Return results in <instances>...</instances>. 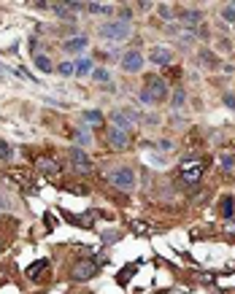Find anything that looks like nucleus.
Returning a JSON list of instances; mask_svg holds the SVG:
<instances>
[{
  "label": "nucleus",
  "mask_w": 235,
  "mask_h": 294,
  "mask_svg": "<svg viewBox=\"0 0 235 294\" xmlns=\"http://www.w3.org/2000/svg\"><path fill=\"white\" fill-rule=\"evenodd\" d=\"M108 184L116 186L119 192H133L135 189V170L130 165H122V167H114L108 173Z\"/></svg>",
  "instance_id": "f257e3e1"
},
{
  "label": "nucleus",
  "mask_w": 235,
  "mask_h": 294,
  "mask_svg": "<svg viewBox=\"0 0 235 294\" xmlns=\"http://www.w3.org/2000/svg\"><path fill=\"white\" fill-rule=\"evenodd\" d=\"M100 35L108 38V41H125V38H130V24L119 22V19H111V22L100 27Z\"/></svg>",
  "instance_id": "f03ea898"
},
{
  "label": "nucleus",
  "mask_w": 235,
  "mask_h": 294,
  "mask_svg": "<svg viewBox=\"0 0 235 294\" xmlns=\"http://www.w3.org/2000/svg\"><path fill=\"white\" fill-rule=\"evenodd\" d=\"M95 276H98V262H92V259H81V262L73 264V270H70V278L79 281V283L92 281Z\"/></svg>",
  "instance_id": "7ed1b4c3"
},
{
  "label": "nucleus",
  "mask_w": 235,
  "mask_h": 294,
  "mask_svg": "<svg viewBox=\"0 0 235 294\" xmlns=\"http://www.w3.org/2000/svg\"><path fill=\"white\" fill-rule=\"evenodd\" d=\"M106 140H108V146L114 149V151H127V149H130V132H127V130H119V127H114V125H108Z\"/></svg>",
  "instance_id": "20e7f679"
},
{
  "label": "nucleus",
  "mask_w": 235,
  "mask_h": 294,
  "mask_svg": "<svg viewBox=\"0 0 235 294\" xmlns=\"http://www.w3.org/2000/svg\"><path fill=\"white\" fill-rule=\"evenodd\" d=\"M68 159H70V165H73L76 173H89V170H92V159L87 157V151L79 149V146L68 149Z\"/></svg>",
  "instance_id": "39448f33"
},
{
  "label": "nucleus",
  "mask_w": 235,
  "mask_h": 294,
  "mask_svg": "<svg viewBox=\"0 0 235 294\" xmlns=\"http://www.w3.org/2000/svg\"><path fill=\"white\" fill-rule=\"evenodd\" d=\"M200 176H203V165L192 162V159H186V162H181V167H178V178H181L184 184H197Z\"/></svg>",
  "instance_id": "423d86ee"
},
{
  "label": "nucleus",
  "mask_w": 235,
  "mask_h": 294,
  "mask_svg": "<svg viewBox=\"0 0 235 294\" xmlns=\"http://www.w3.org/2000/svg\"><path fill=\"white\" fill-rule=\"evenodd\" d=\"M149 97H152V103H162L168 97V87L162 79H157V76H152V79L146 81V89H144Z\"/></svg>",
  "instance_id": "0eeeda50"
},
{
  "label": "nucleus",
  "mask_w": 235,
  "mask_h": 294,
  "mask_svg": "<svg viewBox=\"0 0 235 294\" xmlns=\"http://www.w3.org/2000/svg\"><path fill=\"white\" fill-rule=\"evenodd\" d=\"M122 68H125L127 73H138L144 70V54L140 52H125V57H122Z\"/></svg>",
  "instance_id": "6e6552de"
},
{
  "label": "nucleus",
  "mask_w": 235,
  "mask_h": 294,
  "mask_svg": "<svg viewBox=\"0 0 235 294\" xmlns=\"http://www.w3.org/2000/svg\"><path fill=\"white\" fill-rule=\"evenodd\" d=\"M149 60H152L154 65H171L173 62V49L171 46H152Z\"/></svg>",
  "instance_id": "1a4fd4ad"
},
{
  "label": "nucleus",
  "mask_w": 235,
  "mask_h": 294,
  "mask_svg": "<svg viewBox=\"0 0 235 294\" xmlns=\"http://www.w3.org/2000/svg\"><path fill=\"white\" fill-rule=\"evenodd\" d=\"M130 116H133L130 111H114V113H111V125L130 132V130H133V119H130Z\"/></svg>",
  "instance_id": "9d476101"
},
{
  "label": "nucleus",
  "mask_w": 235,
  "mask_h": 294,
  "mask_svg": "<svg viewBox=\"0 0 235 294\" xmlns=\"http://www.w3.org/2000/svg\"><path fill=\"white\" fill-rule=\"evenodd\" d=\"M178 19L186 24V27H195L203 22V11L200 8H184V11H178Z\"/></svg>",
  "instance_id": "9b49d317"
},
{
  "label": "nucleus",
  "mask_w": 235,
  "mask_h": 294,
  "mask_svg": "<svg viewBox=\"0 0 235 294\" xmlns=\"http://www.w3.org/2000/svg\"><path fill=\"white\" fill-rule=\"evenodd\" d=\"M38 167H41V173H46V176H57L60 173V165L54 162L52 157H41L38 159Z\"/></svg>",
  "instance_id": "f8f14e48"
},
{
  "label": "nucleus",
  "mask_w": 235,
  "mask_h": 294,
  "mask_svg": "<svg viewBox=\"0 0 235 294\" xmlns=\"http://www.w3.org/2000/svg\"><path fill=\"white\" fill-rule=\"evenodd\" d=\"M84 49H87V38H84V35L65 41V52H68V54H76V52H84Z\"/></svg>",
  "instance_id": "ddd939ff"
},
{
  "label": "nucleus",
  "mask_w": 235,
  "mask_h": 294,
  "mask_svg": "<svg viewBox=\"0 0 235 294\" xmlns=\"http://www.w3.org/2000/svg\"><path fill=\"white\" fill-rule=\"evenodd\" d=\"M46 267H49V264H46V262H33L30 267H27V278L38 281V278H41V270H46Z\"/></svg>",
  "instance_id": "4468645a"
},
{
  "label": "nucleus",
  "mask_w": 235,
  "mask_h": 294,
  "mask_svg": "<svg viewBox=\"0 0 235 294\" xmlns=\"http://www.w3.org/2000/svg\"><path fill=\"white\" fill-rule=\"evenodd\" d=\"M84 8H87L89 14H108V11H114V8H111L108 3H95V0H92V3H87Z\"/></svg>",
  "instance_id": "2eb2a0df"
},
{
  "label": "nucleus",
  "mask_w": 235,
  "mask_h": 294,
  "mask_svg": "<svg viewBox=\"0 0 235 294\" xmlns=\"http://www.w3.org/2000/svg\"><path fill=\"white\" fill-rule=\"evenodd\" d=\"M219 167L224 170V173H232L235 170V154H222L219 157Z\"/></svg>",
  "instance_id": "dca6fc26"
},
{
  "label": "nucleus",
  "mask_w": 235,
  "mask_h": 294,
  "mask_svg": "<svg viewBox=\"0 0 235 294\" xmlns=\"http://www.w3.org/2000/svg\"><path fill=\"white\" fill-rule=\"evenodd\" d=\"M84 121L92 125V127H98V125H103V113L100 111H87V113H84Z\"/></svg>",
  "instance_id": "f3484780"
},
{
  "label": "nucleus",
  "mask_w": 235,
  "mask_h": 294,
  "mask_svg": "<svg viewBox=\"0 0 235 294\" xmlns=\"http://www.w3.org/2000/svg\"><path fill=\"white\" fill-rule=\"evenodd\" d=\"M157 11H159V16H162V19H176L178 16V11H176V8H171L168 3H159Z\"/></svg>",
  "instance_id": "a211bd4d"
},
{
  "label": "nucleus",
  "mask_w": 235,
  "mask_h": 294,
  "mask_svg": "<svg viewBox=\"0 0 235 294\" xmlns=\"http://www.w3.org/2000/svg\"><path fill=\"white\" fill-rule=\"evenodd\" d=\"M35 65H38V68H41L43 73H49V70L54 68V65H52V60H49L46 54H35Z\"/></svg>",
  "instance_id": "6ab92c4d"
},
{
  "label": "nucleus",
  "mask_w": 235,
  "mask_h": 294,
  "mask_svg": "<svg viewBox=\"0 0 235 294\" xmlns=\"http://www.w3.org/2000/svg\"><path fill=\"white\" fill-rule=\"evenodd\" d=\"M14 157V151H11V146L6 143V140H0V162H8V159Z\"/></svg>",
  "instance_id": "aec40b11"
},
{
  "label": "nucleus",
  "mask_w": 235,
  "mask_h": 294,
  "mask_svg": "<svg viewBox=\"0 0 235 294\" xmlns=\"http://www.w3.org/2000/svg\"><path fill=\"white\" fill-rule=\"evenodd\" d=\"M222 19H224V22H232V24H235V3H230V6L222 8Z\"/></svg>",
  "instance_id": "412c9836"
},
{
  "label": "nucleus",
  "mask_w": 235,
  "mask_h": 294,
  "mask_svg": "<svg viewBox=\"0 0 235 294\" xmlns=\"http://www.w3.org/2000/svg\"><path fill=\"white\" fill-rule=\"evenodd\" d=\"M92 79H95V81H100V84H106V81L111 79V73H108L106 68H98L95 73H92Z\"/></svg>",
  "instance_id": "4be33fe9"
},
{
  "label": "nucleus",
  "mask_w": 235,
  "mask_h": 294,
  "mask_svg": "<svg viewBox=\"0 0 235 294\" xmlns=\"http://www.w3.org/2000/svg\"><path fill=\"white\" fill-rule=\"evenodd\" d=\"M232 197H224V200H222V216H227V219H230V216H232Z\"/></svg>",
  "instance_id": "5701e85b"
},
{
  "label": "nucleus",
  "mask_w": 235,
  "mask_h": 294,
  "mask_svg": "<svg viewBox=\"0 0 235 294\" xmlns=\"http://www.w3.org/2000/svg\"><path fill=\"white\" fill-rule=\"evenodd\" d=\"M76 73H92V60H79L76 62Z\"/></svg>",
  "instance_id": "b1692460"
},
{
  "label": "nucleus",
  "mask_w": 235,
  "mask_h": 294,
  "mask_svg": "<svg viewBox=\"0 0 235 294\" xmlns=\"http://www.w3.org/2000/svg\"><path fill=\"white\" fill-rule=\"evenodd\" d=\"M171 103H173V108H181V106H184V89H176L173 97H171Z\"/></svg>",
  "instance_id": "393cba45"
},
{
  "label": "nucleus",
  "mask_w": 235,
  "mask_h": 294,
  "mask_svg": "<svg viewBox=\"0 0 235 294\" xmlns=\"http://www.w3.org/2000/svg\"><path fill=\"white\" fill-rule=\"evenodd\" d=\"M76 140H79L81 146H89L92 143V135H89V132H84V130H76Z\"/></svg>",
  "instance_id": "a878e982"
},
{
  "label": "nucleus",
  "mask_w": 235,
  "mask_h": 294,
  "mask_svg": "<svg viewBox=\"0 0 235 294\" xmlns=\"http://www.w3.org/2000/svg\"><path fill=\"white\" fill-rule=\"evenodd\" d=\"M57 70H60L62 76H73V73H76V65H73V62H62Z\"/></svg>",
  "instance_id": "bb28decb"
},
{
  "label": "nucleus",
  "mask_w": 235,
  "mask_h": 294,
  "mask_svg": "<svg viewBox=\"0 0 235 294\" xmlns=\"http://www.w3.org/2000/svg\"><path fill=\"white\" fill-rule=\"evenodd\" d=\"M119 22H133V11H130V8H122V11H119Z\"/></svg>",
  "instance_id": "cd10ccee"
},
{
  "label": "nucleus",
  "mask_w": 235,
  "mask_h": 294,
  "mask_svg": "<svg viewBox=\"0 0 235 294\" xmlns=\"http://www.w3.org/2000/svg\"><path fill=\"white\" fill-rule=\"evenodd\" d=\"M159 149H162V151H173L176 143H173V140H159Z\"/></svg>",
  "instance_id": "c85d7f7f"
},
{
  "label": "nucleus",
  "mask_w": 235,
  "mask_h": 294,
  "mask_svg": "<svg viewBox=\"0 0 235 294\" xmlns=\"http://www.w3.org/2000/svg\"><path fill=\"white\" fill-rule=\"evenodd\" d=\"M200 54H203V62H205V65H216V60L211 57V52H200Z\"/></svg>",
  "instance_id": "c756f323"
},
{
  "label": "nucleus",
  "mask_w": 235,
  "mask_h": 294,
  "mask_svg": "<svg viewBox=\"0 0 235 294\" xmlns=\"http://www.w3.org/2000/svg\"><path fill=\"white\" fill-rule=\"evenodd\" d=\"M224 106H227V108H235V97H232V94H224Z\"/></svg>",
  "instance_id": "7c9ffc66"
},
{
  "label": "nucleus",
  "mask_w": 235,
  "mask_h": 294,
  "mask_svg": "<svg viewBox=\"0 0 235 294\" xmlns=\"http://www.w3.org/2000/svg\"><path fill=\"white\" fill-rule=\"evenodd\" d=\"M197 38H200V41H208V30H205V27H200V30H197Z\"/></svg>",
  "instance_id": "2f4dec72"
},
{
  "label": "nucleus",
  "mask_w": 235,
  "mask_h": 294,
  "mask_svg": "<svg viewBox=\"0 0 235 294\" xmlns=\"http://www.w3.org/2000/svg\"><path fill=\"white\" fill-rule=\"evenodd\" d=\"M0 208H8V197L6 194H0Z\"/></svg>",
  "instance_id": "473e14b6"
}]
</instances>
